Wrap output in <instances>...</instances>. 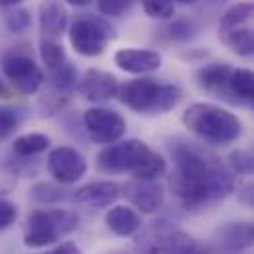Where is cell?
<instances>
[{
    "mask_svg": "<svg viewBox=\"0 0 254 254\" xmlns=\"http://www.w3.org/2000/svg\"><path fill=\"white\" fill-rule=\"evenodd\" d=\"M171 153L175 171L169 183L183 208L202 210L224 200L232 192L234 179L216 155L185 141L175 143Z\"/></svg>",
    "mask_w": 254,
    "mask_h": 254,
    "instance_id": "obj_1",
    "label": "cell"
},
{
    "mask_svg": "<svg viewBox=\"0 0 254 254\" xmlns=\"http://www.w3.org/2000/svg\"><path fill=\"white\" fill-rule=\"evenodd\" d=\"M97 165L113 175L131 173L135 179L153 181L165 173V159L139 139L113 141L97 155Z\"/></svg>",
    "mask_w": 254,
    "mask_h": 254,
    "instance_id": "obj_2",
    "label": "cell"
},
{
    "mask_svg": "<svg viewBox=\"0 0 254 254\" xmlns=\"http://www.w3.org/2000/svg\"><path fill=\"white\" fill-rule=\"evenodd\" d=\"M183 125L200 141L218 147L230 145L242 133L240 119L232 111L212 103H192L187 107L183 113Z\"/></svg>",
    "mask_w": 254,
    "mask_h": 254,
    "instance_id": "obj_3",
    "label": "cell"
},
{
    "mask_svg": "<svg viewBox=\"0 0 254 254\" xmlns=\"http://www.w3.org/2000/svg\"><path fill=\"white\" fill-rule=\"evenodd\" d=\"M117 99L133 109L135 113L143 115H161L177 107L183 97L179 85L173 83H159L153 77H137L117 85Z\"/></svg>",
    "mask_w": 254,
    "mask_h": 254,
    "instance_id": "obj_4",
    "label": "cell"
},
{
    "mask_svg": "<svg viewBox=\"0 0 254 254\" xmlns=\"http://www.w3.org/2000/svg\"><path fill=\"white\" fill-rule=\"evenodd\" d=\"M75 226H77V216L67 208H38L28 218L24 244L30 248L50 246L60 236L69 234Z\"/></svg>",
    "mask_w": 254,
    "mask_h": 254,
    "instance_id": "obj_5",
    "label": "cell"
},
{
    "mask_svg": "<svg viewBox=\"0 0 254 254\" xmlns=\"http://www.w3.org/2000/svg\"><path fill=\"white\" fill-rule=\"evenodd\" d=\"M220 40L238 56H250L254 52L252 36V4L238 2L230 6L218 22Z\"/></svg>",
    "mask_w": 254,
    "mask_h": 254,
    "instance_id": "obj_6",
    "label": "cell"
},
{
    "mask_svg": "<svg viewBox=\"0 0 254 254\" xmlns=\"http://www.w3.org/2000/svg\"><path fill=\"white\" fill-rule=\"evenodd\" d=\"M111 28L97 18H79L69 28V42L73 50L85 58L103 54L109 42Z\"/></svg>",
    "mask_w": 254,
    "mask_h": 254,
    "instance_id": "obj_7",
    "label": "cell"
},
{
    "mask_svg": "<svg viewBox=\"0 0 254 254\" xmlns=\"http://www.w3.org/2000/svg\"><path fill=\"white\" fill-rule=\"evenodd\" d=\"M2 71L10 83L24 95L38 93L44 83V71L26 54H10L2 60Z\"/></svg>",
    "mask_w": 254,
    "mask_h": 254,
    "instance_id": "obj_8",
    "label": "cell"
},
{
    "mask_svg": "<svg viewBox=\"0 0 254 254\" xmlns=\"http://www.w3.org/2000/svg\"><path fill=\"white\" fill-rule=\"evenodd\" d=\"M83 127L89 133V137L101 145L119 141L127 131V123H125L123 115H119L115 109H107V107L87 109L83 113Z\"/></svg>",
    "mask_w": 254,
    "mask_h": 254,
    "instance_id": "obj_9",
    "label": "cell"
},
{
    "mask_svg": "<svg viewBox=\"0 0 254 254\" xmlns=\"http://www.w3.org/2000/svg\"><path fill=\"white\" fill-rule=\"evenodd\" d=\"M48 171L60 185H71L85 175L87 161L73 147H56L48 157Z\"/></svg>",
    "mask_w": 254,
    "mask_h": 254,
    "instance_id": "obj_10",
    "label": "cell"
},
{
    "mask_svg": "<svg viewBox=\"0 0 254 254\" xmlns=\"http://www.w3.org/2000/svg\"><path fill=\"white\" fill-rule=\"evenodd\" d=\"M123 194L125 198L135 204L143 214H153L161 208L163 200H165V190L161 185L153 183V181H145V179H133L127 181L123 187Z\"/></svg>",
    "mask_w": 254,
    "mask_h": 254,
    "instance_id": "obj_11",
    "label": "cell"
},
{
    "mask_svg": "<svg viewBox=\"0 0 254 254\" xmlns=\"http://www.w3.org/2000/svg\"><path fill=\"white\" fill-rule=\"evenodd\" d=\"M113 62L119 69L127 73H151L161 67V54L155 50H139V48H123L113 54Z\"/></svg>",
    "mask_w": 254,
    "mask_h": 254,
    "instance_id": "obj_12",
    "label": "cell"
},
{
    "mask_svg": "<svg viewBox=\"0 0 254 254\" xmlns=\"http://www.w3.org/2000/svg\"><path fill=\"white\" fill-rule=\"evenodd\" d=\"M117 79L103 69H87L79 81V93L89 101H107L117 93Z\"/></svg>",
    "mask_w": 254,
    "mask_h": 254,
    "instance_id": "obj_13",
    "label": "cell"
},
{
    "mask_svg": "<svg viewBox=\"0 0 254 254\" xmlns=\"http://www.w3.org/2000/svg\"><path fill=\"white\" fill-rule=\"evenodd\" d=\"M121 194V187L117 183L111 181H95V183H87L83 187H79L75 190V200L87 206H95V208H105L109 204H113Z\"/></svg>",
    "mask_w": 254,
    "mask_h": 254,
    "instance_id": "obj_14",
    "label": "cell"
},
{
    "mask_svg": "<svg viewBox=\"0 0 254 254\" xmlns=\"http://www.w3.org/2000/svg\"><path fill=\"white\" fill-rule=\"evenodd\" d=\"M254 226L250 222H228L216 232V246L226 252H240L252 246Z\"/></svg>",
    "mask_w": 254,
    "mask_h": 254,
    "instance_id": "obj_15",
    "label": "cell"
},
{
    "mask_svg": "<svg viewBox=\"0 0 254 254\" xmlns=\"http://www.w3.org/2000/svg\"><path fill=\"white\" fill-rule=\"evenodd\" d=\"M67 24V14L62 0H42L40 2V28L42 36L58 40Z\"/></svg>",
    "mask_w": 254,
    "mask_h": 254,
    "instance_id": "obj_16",
    "label": "cell"
},
{
    "mask_svg": "<svg viewBox=\"0 0 254 254\" xmlns=\"http://www.w3.org/2000/svg\"><path fill=\"white\" fill-rule=\"evenodd\" d=\"M230 73H232V67L228 64H220V62H214V64H206L202 65L198 71H196V81L202 89L210 91L212 95H226L230 93L228 91V79H230Z\"/></svg>",
    "mask_w": 254,
    "mask_h": 254,
    "instance_id": "obj_17",
    "label": "cell"
},
{
    "mask_svg": "<svg viewBox=\"0 0 254 254\" xmlns=\"http://www.w3.org/2000/svg\"><path fill=\"white\" fill-rule=\"evenodd\" d=\"M149 250L153 252H177V254H185V252H200V244L190 238L185 232L173 230V232H163L157 234L153 238V242L149 244Z\"/></svg>",
    "mask_w": 254,
    "mask_h": 254,
    "instance_id": "obj_18",
    "label": "cell"
},
{
    "mask_svg": "<svg viewBox=\"0 0 254 254\" xmlns=\"http://www.w3.org/2000/svg\"><path fill=\"white\" fill-rule=\"evenodd\" d=\"M105 222H107V226H109L115 234H119V236H131V234H135V232L141 228V218H139V214H137L133 208L121 206V204L109 208V212H107V216H105Z\"/></svg>",
    "mask_w": 254,
    "mask_h": 254,
    "instance_id": "obj_19",
    "label": "cell"
},
{
    "mask_svg": "<svg viewBox=\"0 0 254 254\" xmlns=\"http://www.w3.org/2000/svg\"><path fill=\"white\" fill-rule=\"evenodd\" d=\"M48 77L52 87L62 95H67L77 87V69L69 60H64L60 65L48 69Z\"/></svg>",
    "mask_w": 254,
    "mask_h": 254,
    "instance_id": "obj_20",
    "label": "cell"
},
{
    "mask_svg": "<svg viewBox=\"0 0 254 254\" xmlns=\"http://www.w3.org/2000/svg\"><path fill=\"white\" fill-rule=\"evenodd\" d=\"M48 147H50V137L44 135V133H26V135L16 137L14 143H12L14 153L20 155V157H34V155H40V153H44Z\"/></svg>",
    "mask_w": 254,
    "mask_h": 254,
    "instance_id": "obj_21",
    "label": "cell"
},
{
    "mask_svg": "<svg viewBox=\"0 0 254 254\" xmlns=\"http://www.w3.org/2000/svg\"><path fill=\"white\" fill-rule=\"evenodd\" d=\"M252 89H254V75L246 67L232 69L230 79H228V91L236 99H252Z\"/></svg>",
    "mask_w": 254,
    "mask_h": 254,
    "instance_id": "obj_22",
    "label": "cell"
},
{
    "mask_svg": "<svg viewBox=\"0 0 254 254\" xmlns=\"http://www.w3.org/2000/svg\"><path fill=\"white\" fill-rule=\"evenodd\" d=\"M40 54H42V60H44V64H46L48 69L60 65L64 60H67V56H65L64 48H62V44H60L58 40H50V38H44V40H42Z\"/></svg>",
    "mask_w": 254,
    "mask_h": 254,
    "instance_id": "obj_23",
    "label": "cell"
},
{
    "mask_svg": "<svg viewBox=\"0 0 254 254\" xmlns=\"http://www.w3.org/2000/svg\"><path fill=\"white\" fill-rule=\"evenodd\" d=\"M32 198L42 204H54V202H60L62 198H65V190L56 185H50V183H38L32 187Z\"/></svg>",
    "mask_w": 254,
    "mask_h": 254,
    "instance_id": "obj_24",
    "label": "cell"
},
{
    "mask_svg": "<svg viewBox=\"0 0 254 254\" xmlns=\"http://www.w3.org/2000/svg\"><path fill=\"white\" fill-rule=\"evenodd\" d=\"M143 10L147 16L157 20H167L175 14V2L173 0H141Z\"/></svg>",
    "mask_w": 254,
    "mask_h": 254,
    "instance_id": "obj_25",
    "label": "cell"
},
{
    "mask_svg": "<svg viewBox=\"0 0 254 254\" xmlns=\"http://www.w3.org/2000/svg\"><path fill=\"white\" fill-rule=\"evenodd\" d=\"M20 125V113L12 107H0V141L8 139Z\"/></svg>",
    "mask_w": 254,
    "mask_h": 254,
    "instance_id": "obj_26",
    "label": "cell"
},
{
    "mask_svg": "<svg viewBox=\"0 0 254 254\" xmlns=\"http://www.w3.org/2000/svg\"><path fill=\"white\" fill-rule=\"evenodd\" d=\"M129 8H131V0H97V10L109 18L123 16Z\"/></svg>",
    "mask_w": 254,
    "mask_h": 254,
    "instance_id": "obj_27",
    "label": "cell"
},
{
    "mask_svg": "<svg viewBox=\"0 0 254 254\" xmlns=\"http://www.w3.org/2000/svg\"><path fill=\"white\" fill-rule=\"evenodd\" d=\"M6 26L12 30V32H24L28 30L30 26V12L20 8V10H14L10 14H6Z\"/></svg>",
    "mask_w": 254,
    "mask_h": 254,
    "instance_id": "obj_28",
    "label": "cell"
},
{
    "mask_svg": "<svg viewBox=\"0 0 254 254\" xmlns=\"http://www.w3.org/2000/svg\"><path fill=\"white\" fill-rule=\"evenodd\" d=\"M230 167L234 173H242V175H250L252 173V157L246 151H234L230 155Z\"/></svg>",
    "mask_w": 254,
    "mask_h": 254,
    "instance_id": "obj_29",
    "label": "cell"
},
{
    "mask_svg": "<svg viewBox=\"0 0 254 254\" xmlns=\"http://www.w3.org/2000/svg\"><path fill=\"white\" fill-rule=\"evenodd\" d=\"M16 214H18L16 204H12L10 200L0 198V230H4V228H8L10 224H14Z\"/></svg>",
    "mask_w": 254,
    "mask_h": 254,
    "instance_id": "obj_30",
    "label": "cell"
},
{
    "mask_svg": "<svg viewBox=\"0 0 254 254\" xmlns=\"http://www.w3.org/2000/svg\"><path fill=\"white\" fill-rule=\"evenodd\" d=\"M169 30H171V36H173V38H179V40H189V38L192 36V32H190V24L185 22V20L175 22Z\"/></svg>",
    "mask_w": 254,
    "mask_h": 254,
    "instance_id": "obj_31",
    "label": "cell"
},
{
    "mask_svg": "<svg viewBox=\"0 0 254 254\" xmlns=\"http://www.w3.org/2000/svg\"><path fill=\"white\" fill-rule=\"evenodd\" d=\"M52 252H54V254H77L79 248H77L75 242H62V244H58L56 248H52Z\"/></svg>",
    "mask_w": 254,
    "mask_h": 254,
    "instance_id": "obj_32",
    "label": "cell"
},
{
    "mask_svg": "<svg viewBox=\"0 0 254 254\" xmlns=\"http://www.w3.org/2000/svg\"><path fill=\"white\" fill-rule=\"evenodd\" d=\"M67 4H71V6H85V4H89L91 0H65Z\"/></svg>",
    "mask_w": 254,
    "mask_h": 254,
    "instance_id": "obj_33",
    "label": "cell"
},
{
    "mask_svg": "<svg viewBox=\"0 0 254 254\" xmlns=\"http://www.w3.org/2000/svg\"><path fill=\"white\" fill-rule=\"evenodd\" d=\"M18 2H22V0H0V6H4V8H10V6H16Z\"/></svg>",
    "mask_w": 254,
    "mask_h": 254,
    "instance_id": "obj_34",
    "label": "cell"
},
{
    "mask_svg": "<svg viewBox=\"0 0 254 254\" xmlns=\"http://www.w3.org/2000/svg\"><path fill=\"white\" fill-rule=\"evenodd\" d=\"M179 2H181V4H194L196 0H179Z\"/></svg>",
    "mask_w": 254,
    "mask_h": 254,
    "instance_id": "obj_35",
    "label": "cell"
},
{
    "mask_svg": "<svg viewBox=\"0 0 254 254\" xmlns=\"http://www.w3.org/2000/svg\"><path fill=\"white\" fill-rule=\"evenodd\" d=\"M2 93H4V85H2V81H0V97H2Z\"/></svg>",
    "mask_w": 254,
    "mask_h": 254,
    "instance_id": "obj_36",
    "label": "cell"
}]
</instances>
